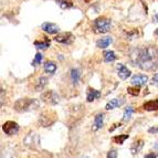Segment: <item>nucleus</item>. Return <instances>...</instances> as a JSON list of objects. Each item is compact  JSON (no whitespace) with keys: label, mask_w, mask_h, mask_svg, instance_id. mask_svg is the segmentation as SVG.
<instances>
[{"label":"nucleus","mask_w":158,"mask_h":158,"mask_svg":"<svg viewBox=\"0 0 158 158\" xmlns=\"http://www.w3.org/2000/svg\"><path fill=\"white\" fill-rule=\"evenodd\" d=\"M132 54L134 65H138L144 71H155L158 69V50L153 47H147L140 50H135Z\"/></svg>","instance_id":"nucleus-1"},{"label":"nucleus","mask_w":158,"mask_h":158,"mask_svg":"<svg viewBox=\"0 0 158 158\" xmlns=\"http://www.w3.org/2000/svg\"><path fill=\"white\" fill-rule=\"evenodd\" d=\"M39 101L35 98H20L15 103L13 108L18 113H24V112L33 111V110L39 107Z\"/></svg>","instance_id":"nucleus-2"},{"label":"nucleus","mask_w":158,"mask_h":158,"mask_svg":"<svg viewBox=\"0 0 158 158\" xmlns=\"http://www.w3.org/2000/svg\"><path fill=\"white\" fill-rule=\"evenodd\" d=\"M111 29V21L107 18L100 17L94 20V31L96 33H106Z\"/></svg>","instance_id":"nucleus-3"},{"label":"nucleus","mask_w":158,"mask_h":158,"mask_svg":"<svg viewBox=\"0 0 158 158\" xmlns=\"http://www.w3.org/2000/svg\"><path fill=\"white\" fill-rule=\"evenodd\" d=\"M56 114L54 112H43L39 117V123L42 127H49L56 121Z\"/></svg>","instance_id":"nucleus-4"},{"label":"nucleus","mask_w":158,"mask_h":158,"mask_svg":"<svg viewBox=\"0 0 158 158\" xmlns=\"http://www.w3.org/2000/svg\"><path fill=\"white\" fill-rule=\"evenodd\" d=\"M41 100L49 105H56L60 102V98L54 91H47L45 93H43L41 95Z\"/></svg>","instance_id":"nucleus-5"},{"label":"nucleus","mask_w":158,"mask_h":158,"mask_svg":"<svg viewBox=\"0 0 158 158\" xmlns=\"http://www.w3.org/2000/svg\"><path fill=\"white\" fill-rule=\"evenodd\" d=\"M2 131L7 135L11 136V135H15V134H17V133H18V131H19V125L17 124L16 122L8 121V122H6V123H3V125H2Z\"/></svg>","instance_id":"nucleus-6"},{"label":"nucleus","mask_w":158,"mask_h":158,"mask_svg":"<svg viewBox=\"0 0 158 158\" xmlns=\"http://www.w3.org/2000/svg\"><path fill=\"white\" fill-rule=\"evenodd\" d=\"M56 42L59 43H63V44H70V43L73 42L74 37L73 34L70 33V32H64V33L58 34L56 38H54Z\"/></svg>","instance_id":"nucleus-7"},{"label":"nucleus","mask_w":158,"mask_h":158,"mask_svg":"<svg viewBox=\"0 0 158 158\" xmlns=\"http://www.w3.org/2000/svg\"><path fill=\"white\" fill-rule=\"evenodd\" d=\"M148 81V77L146 75H143V74H139V75H135V77H132L131 80V83L133 85H137V86H142V85H145Z\"/></svg>","instance_id":"nucleus-8"},{"label":"nucleus","mask_w":158,"mask_h":158,"mask_svg":"<svg viewBox=\"0 0 158 158\" xmlns=\"http://www.w3.org/2000/svg\"><path fill=\"white\" fill-rule=\"evenodd\" d=\"M117 74L122 80L128 79V77L131 75V71L128 70V68L124 65V64H117Z\"/></svg>","instance_id":"nucleus-9"},{"label":"nucleus","mask_w":158,"mask_h":158,"mask_svg":"<svg viewBox=\"0 0 158 158\" xmlns=\"http://www.w3.org/2000/svg\"><path fill=\"white\" fill-rule=\"evenodd\" d=\"M42 30L45 31L49 34H56L59 32V27L54 23H51V22H45V23L42 24Z\"/></svg>","instance_id":"nucleus-10"},{"label":"nucleus","mask_w":158,"mask_h":158,"mask_svg":"<svg viewBox=\"0 0 158 158\" xmlns=\"http://www.w3.org/2000/svg\"><path fill=\"white\" fill-rule=\"evenodd\" d=\"M124 104V100L123 98H113V100H111L110 102L106 104L105 106V110H107V111H110V110H114V108L116 107H119L121 105H123Z\"/></svg>","instance_id":"nucleus-11"},{"label":"nucleus","mask_w":158,"mask_h":158,"mask_svg":"<svg viewBox=\"0 0 158 158\" xmlns=\"http://www.w3.org/2000/svg\"><path fill=\"white\" fill-rule=\"evenodd\" d=\"M103 123H104V114H98L94 118V124L92 126V129L93 131H98L103 127Z\"/></svg>","instance_id":"nucleus-12"},{"label":"nucleus","mask_w":158,"mask_h":158,"mask_svg":"<svg viewBox=\"0 0 158 158\" xmlns=\"http://www.w3.org/2000/svg\"><path fill=\"white\" fill-rule=\"evenodd\" d=\"M100 98H101L100 91H96V90H94V89H91V87L87 90V95H86L87 102H93L94 100Z\"/></svg>","instance_id":"nucleus-13"},{"label":"nucleus","mask_w":158,"mask_h":158,"mask_svg":"<svg viewBox=\"0 0 158 158\" xmlns=\"http://www.w3.org/2000/svg\"><path fill=\"white\" fill-rule=\"evenodd\" d=\"M143 146H144V142H143L142 139L135 140L132 144V146H131V153H132L133 155H136V154H138L140 150H142Z\"/></svg>","instance_id":"nucleus-14"},{"label":"nucleus","mask_w":158,"mask_h":158,"mask_svg":"<svg viewBox=\"0 0 158 158\" xmlns=\"http://www.w3.org/2000/svg\"><path fill=\"white\" fill-rule=\"evenodd\" d=\"M144 110H146L148 112L158 111V100H152L146 102L144 104Z\"/></svg>","instance_id":"nucleus-15"},{"label":"nucleus","mask_w":158,"mask_h":158,"mask_svg":"<svg viewBox=\"0 0 158 158\" xmlns=\"http://www.w3.org/2000/svg\"><path fill=\"white\" fill-rule=\"evenodd\" d=\"M112 41H113V39H112L111 37L102 38V39H100L98 42H96V44H98V47L101 48V49H104V48H107L108 45L111 44Z\"/></svg>","instance_id":"nucleus-16"},{"label":"nucleus","mask_w":158,"mask_h":158,"mask_svg":"<svg viewBox=\"0 0 158 158\" xmlns=\"http://www.w3.org/2000/svg\"><path fill=\"white\" fill-rule=\"evenodd\" d=\"M34 45H35V48L39 49V50H45V49L50 45V40L45 38L44 41H35Z\"/></svg>","instance_id":"nucleus-17"},{"label":"nucleus","mask_w":158,"mask_h":158,"mask_svg":"<svg viewBox=\"0 0 158 158\" xmlns=\"http://www.w3.org/2000/svg\"><path fill=\"white\" fill-rule=\"evenodd\" d=\"M44 71L47 72V73H50V74H53L54 72L56 71V63H53V62H45L44 63Z\"/></svg>","instance_id":"nucleus-18"},{"label":"nucleus","mask_w":158,"mask_h":158,"mask_svg":"<svg viewBox=\"0 0 158 158\" xmlns=\"http://www.w3.org/2000/svg\"><path fill=\"white\" fill-rule=\"evenodd\" d=\"M80 77H81V73L77 69H72L71 70V80L73 82V84H77L80 81Z\"/></svg>","instance_id":"nucleus-19"},{"label":"nucleus","mask_w":158,"mask_h":158,"mask_svg":"<svg viewBox=\"0 0 158 158\" xmlns=\"http://www.w3.org/2000/svg\"><path fill=\"white\" fill-rule=\"evenodd\" d=\"M48 84V79L44 77H40L39 80H38V83L37 85H35V91H38V92H40L41 90H43L44 89V86Z\"/></svg>","instance_id":"nucleus-20"},{"label":"nucleus","mask_w":158,"mask_h":158,"mask_svg":"<svg viewBox=\"0 0 158 158\" xmlns=\"http://www.w3.org/2000/svg\"><path fill=\"white\" fill-rule=\"evenodd\" d=\"M133 113H134V110H133L132 106H128V107L125 108L124 114H123V121H124V122H128L129 119L132 118Z\"/></svg>","instance_id":"nucleus-21"},{"label":"nucleus","mask_w":158,"mask_h":158,"mask_svg":"<svg viewBox=\"0 0 158 158\" xmlns=\"http://www.w3.org/2000/svg\"><path fill=\"white\" fill-rule=\"evenodd\" d=\"M103 58H104L105 62H113V61H115L116 56L113 51H105L103 54Z\"/></svg>","instance_id":"nucleus-22"},{"label":"nucleus","mask_w":158,"mask_h":158,"mask_svg":"<svg viewBox=\"0 0 158 158\" xmlns=\"http://www.w3.org/2000/svg\"><path fill=\"white\" fill-rule=\"evenodd\" d=\"M128 138V135L127 134H123V135H118V136H115L113 137V142L115 144H118V145H122V144H124L125 140Z\"/></svg>","instance_id":"nucleus-23"},{"label":"nucleus","mask_w":158,"mask_h":158,"mask_svg":"<svg viewBox=\"0 0 158 158\" xmlns=\"http://www.w3.org/2000/svg\"><path fill=\"white\" fill-rule=\"evenodd\" d=\"M58 2H59V5L61 6V8H63V9H65V8H71L72 6H73L70 0H59Z\"/></svg>","instance_id":"nucleus-24"},{"label":"nucleus","mask_w":158,"mask_h":158,"mask_svg":"<svg viewBox=\"0 0 158 158\" xmlns=\"http://www.w3.org/2000/svg\"><path fill=\"white\" fill-rule=\"evenodd\" d=\"M127 92H128V94L133 95V96H137V95H139V86H136V87H128L127 89Z\"/></svg>","instance_id":"nucleus-25"},{"label":"nucleus","mask_w":158,"mask_h":158,"mask_svg":"<svg viewBox=\"0 0 158 158\" xmlns=\"http://www.w3.org/2000/svg\"><path fill=\"white\" fill-rule=\"evenodd\" d=\"M41 61H42V54H41V53H37V54H35V58H34V60L32 61V65H33V66L39 65V64L41 63Z\"/></svg>","instance_id":"nucleus-26"},{"label":"nucleus","mask_w":158,"mask_h":158,"mask_svg":"<svg viewBox=\"0 0 158 158\" xmlns=\"http://www.w3.org/2000/svg\"><path fill=\"white\" fill-rule=\"evenodd\" d=\"M107 158H117V152L115 149L110 150L107 153Z\"/></svg>","instance_id":"nucleus-27"},{"label":"nucleus","mask_w":158,"mask_h":158,"mask_svg":"<svg viewBox=\"0 0 158 158\" xmlns=\"http://www.w3.org/2000/svg\"><path fill=\"white\" fill-rule=\"evenodd\" d=\"M152 84L153 85H158V73H156L152 79Z\"/></svg>","instance_id":"nucleus-28"},{"label":"nucleus","mask_w":158,"mask_h":158,"mask_svg":"<svg viewBox=\"0 0 158 158\" xmlns=\"http://www.w3.org/2000/svg\"><path fill=\"white\" fill-rule=\"evenodd\" d=\"M145 158H157L155 156V154H148V155L145 156Z\"/></svg>","instance_id":"nucleus-29"},{"label":"nucleus","mask_w":158,"mask_h":158,"mask_svg":"<svg viewBox=\"0 0 158 158\" xmlns=\"http://www.w3.org/2000/svg\"><path fill=\"white\" fill-rule=\"evenodd\" d=\"M154 147H155V149L158 152V142H157V143H155V145H154Z\"/></svg>","instance_id":"nucleus-30"},{"label":"nucleus","mask_w":158,"mask_h":158,"mask_svg":"<svg viewBox=\"0 0 158 158\" xmlns=\"http://www.w3.org/2000/svg\"><path fill=\"white\" fill-rule=\"evenodd\" d=\"M155 18L157 19V20H156V21H158V15H156V16H155Z\"/></svg>","instance_id":"nucleus-31"},{"label":"nucleus","mask_w":158,"mask_h":158,"mask_svg":"<svg viewBox=\"0 0 158 158\" xmlns=\"http://www.w3.org/2000/svg\"><path fill=\"white\" fill-rule=\"evenodd\" d=\"M91 0H85V2H90Z\"/></svg>","instance_id":"nucleus-32"},{"label":"nucleus","mask_w":158,"mask_h":158,"mask_svg":"<svg viewBox=\"0 0 158 158\" xmlns=\"http://www.w3.org/2000/svg\"><path fill=\"white\" fill-rule=\"evenodd\" d=\"M82 158H89V157H82Z\"/></svg>","instance_id":"nucleus-33"}]
</instances>
